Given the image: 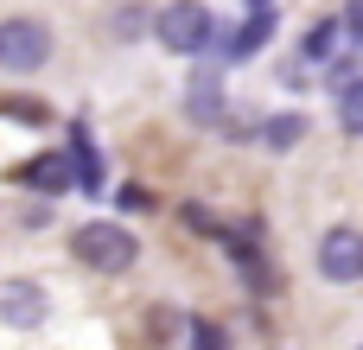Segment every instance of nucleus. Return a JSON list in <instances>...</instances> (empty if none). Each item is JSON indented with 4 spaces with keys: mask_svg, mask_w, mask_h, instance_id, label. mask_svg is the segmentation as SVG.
I'll list each match as a JSON object with an SVG mask.
<instances>
[{
    "mask_svg": "<svg viewBox=\"0 0 363 350\" xmlns=\"http://www.w3.org/2000/svg\"><path fill=\"white\" fill-rule=\"evenodd\" d=\"M70 249H77V261L96 268V274H128V268L140 261V242H134V230H121V223H83V230L70 236Z\"/></svg>",
    "mask_w": 363,
    "mask_h": 350,
    "instance_id": "f257e3e1",
    "label": "nucleus"
},
{
    "mask_svg": "<svg viewBox=\"0 0 363 350\" xmlns=\"http://www.w3.org/2000/svg\"><path fill=\"white\" fill-rule=\"evenodd\" d=\"M153 32H160V45H166V51H185V57L217 45V19H211V6H204V0H172V6L160 13V26H153Z\"/></svg>",
    "mask_w": 363,
    "mask_h": 350,
    "instance_id": "f03ea898",
    "label": "nucleus"
},
{
    "mask_svg": "<svg viewBox=\"0 0 363 350\" xmlns=\"http://www.w3.org/2000/svg\"><path fill=\"white\" fill-rule=\"evenodd\" d=\"M319 274H325V281H338V287L363 281V230L338 223V230H325V236H319Z\"/></svg>",
    "mask_w": 363,
    "mask_h": 350,
    "instance_id": "7ed1b4c3",
    "label": "nucleus"
},
{
    "mask_svg": "<svg viewBox=\"0 0 363 350\" xmlns=\"http://www.w3.org/2000/svg\"><path fill=\"white\" fill-rule=\"evenodd\" d=\"M51 57V32L38 19H6L0 26V70H38Z\"/></svg>",
    "mask_w": 363,
    "mask_h": 350,
    "instance_id": "20e7f679",
    "label": "nucleus"
},
{
    "mask_svg": "<svg viewBox=\"0 0 363 350\" xmlns=\"http://www.w3.org/2000/svg\"><path fill=\"white\" fill-rule=\"evenodd\" d=\"M45 312H51V300H45L38 281H6V287H0V319H6L13 332H38Z\"/></svg>",
    "mask_w": 363,
    "mask_h": 350,
    "instance_id": "39448f33",
    "label": "nucleus"
},
{
    "mask_svg": "<svg viewBox=\"0 0 363 350\" xmlns=\"http://www.w3.org/2000/svg\"><path fill=\"white\" fill-rule=\"evenodd\" d=\"M185 108H191V121L217 128V115H223V70H217V64H198V70H191V96H185Z\"/></svg>",
    "mask_w": 363,
    "mask_h": 350,
    "instance_id": "423d86ee",
    "label": "nucleus"
},
{
    "mask_svg": "<svg viewBox=\"0 0 363 350\" xmlns=\"http://www.w3.org/2000/svg\"><path fill=\"white\" fill-rule=\"evenodd\" d=\"M70 179H77L83 191H102V185H108V172H102L96 147H89V134H83V121H70Z\"/></svg>",
    "mask_w": 363,
    "mask_h": 350,
    "instance_id": "0eeeda50",
    "label": "nucleus"
},
{
    "mask_svg": "<svg viewBox=\"0 0 363 350\" xmlns=\"http://www.w3.org/2000/svg\"><path fill=\"white\" fill-rule=\"evenodd\" d=\"M274 32V6H255L249 19H242V32H230L223 38V57H249V51H262V38Z\"/></svg>",
    "mask_w": 363,
    "mask_h": 350,
    "instance_id": "6e6552de",
    "label": "nucleus"
},
{
    "mask_svg": "<svg viewBox=\"0 0 363 350\" xmlns=\"http://www.w3.org/2000/svg\"><path fill=\"white\" fill-rule=\"evenodd\" d=\"M19 179H26L32 191H64V185H70V159H64V153H38V159L19 166Z\"/></svg>",
    "mask_w": 363,
    "mask_h": 350,
    "instance_id": "1a4fd4ad",
    "label": "nucleus"
},
{
    "mask_svg": "<svg viewBox=\"0 0 363 350\" xmlns=\"http://www.w3.org/2000/svg\"><path fill=\"white\" fill-rule=\"evenodd\" d=\"M338 121H345V134L363 140V77H351V83L338 89Z\"/></svg>",
    "mask_w": 363,
    "mask_h": 350,
    "instance_id": "9d476101",
    "label": "nucleus"
},
{
    "mask_svg": "<svg viewBox=\"0 0 363 350\" xmlns=\"http://www.w3.org/2000/svg\"><path fill=\"white\" fill-rule=\"evenodd\" d=\"M300 134H306V121H300V115H274V121L262 128V140H268L274 153H287V147H294Z\"/></svg>",
    "mask_w": 363,
    "mask_h": 350,
    "instance_id": "9b49d317",
    "label": "nucleus"
},
{
    "mask_svg": "<svg viewBox=\"0 0 363 350\" xmlns=\"http://www.w3.org/2000/svg\"><path fill=\"white\" fill-rule=\"evenodd\" d=\"M0 115H19V121H45V102H32V96H0Z\"/></svg>",
    "mask_w": 363,
    "mask_h": 350,
    "instance_id": "f8f14e48",
    "label": "nucleus"
},
{
    "mask_svg": "<svg viewBox=\"0 0 363 350\" xmlns=\"http://www.w3.org/2000/svg\"><path fill=\"white\" fill-rule=\"evenodd\" d=\"M185 223H191L198 236H223V223H211V210H198V204H185Z\"/></svg>",
    "mask_w": 363,
    "mask_h": 350,
    "instance_id": "ddd939ff",
    "label": "nucleus"
},
{
    "mask_svg": "<svg viewBox=\"0 0 363 350\" xmlns=\"http://www.w3.org/2000/svg\"><path fill=\"white\" fill-rule=\"evenodd\" d=\"M325 51H332V26L319 19V32H306V57H325Z\"/></svg>",
    "mask_w": 363,
    "mask_h": 350,
    "instance_id": "4468645a",
    "label": "nucleus"
},
{
    "mask_svg": "<svg viewBox=\"0 0 363 350\" xmlns=\"http://www.w3.org/2000/svg\"><path fill=\"white\" fill-rule=\"evenodd\" d=\"M140 32V6H121V26H115V38H134Z\"/></svg>",
    "mask_w": 363,
    "mask_h": 350,
    "instance_id": "2eb2a0df",
    "label": "nucleus"
},
{
    "mask_svg": "<svg viewBox=\"0 0 363 350\" xmlns=\"http://www.w3.org/2000/svg\"><path fill=\"white\" fill-rule=\"evenodd\" d=\"M191 332H198V350H223V332L217 325H191Z\"/></svg>",
    "mask_w": 363,
    "mask_h": 350,
    "instance_id": "dca6fc26",
    "label": "nucleus"
},
{
    "mask_svg": "<svg viewBox=\"0 0 363 350\" xmlns=\"http://www.w3.org/2000/svg\"><path fill=\"white\" fill-rule=\"evenodd\" d=\"M345 26H351V38H363V0H351V6H345Z\"/></svg>",
    "mask_w": 363,
    "mask_h": 350,
    "instance_id": "f3484780",
    "label": "nucleus"
},
{
    "mask_svg": "<svg viewBox=\"0 0 363 350\" xmlns=\"http://www.w3.org/2000/svg\"><path fill=\"white\" fill-rule=\"evenodd\" d=\"M249 6H268V0H249Z\"/></svg>",
    "mask_w": 363,
    "mask_h": 350,
    "instance_id": "a211bd4d",
    "label": "nucleus"
}]
</instances>
